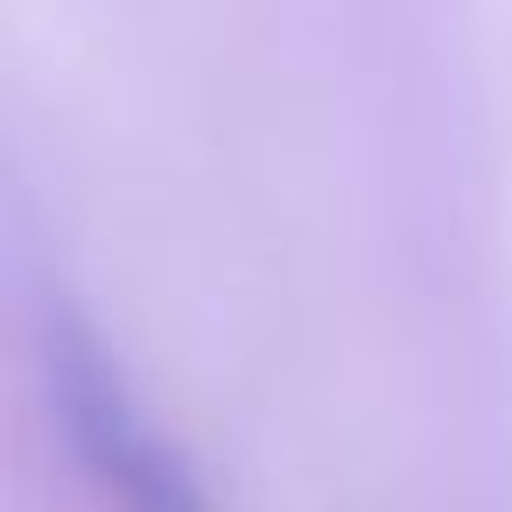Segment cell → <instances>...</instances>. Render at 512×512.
Here are the masks:
<instances>
[{
    "label": "cell",
    "instance_id": "obj_1",
    "mask_svg": "<svg viewBox=\"0 0 512 512\" xmlns=\"http://www.w3.org/2000/svg\"><path fill=\"white\" fill-rule=\"evenodd\" d=\"M64 400H71V421H78V435H85V456L106 470L120 512H204L197 484L183 477V463L134 421V407L113 393L106 365H99L78 337H71V351H64Z\"/></svg>",
    "mask_w": 512,
    "mask_h": 512
}]
</instances>
